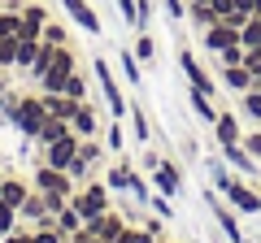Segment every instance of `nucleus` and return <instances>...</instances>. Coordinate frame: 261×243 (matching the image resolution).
I'll return each mask as SVG.
<instances>
[{"mask_svg":"<svg viewBox=\"0 0 261 243\" xmlns=\"http://www.w3.org/2000/svg\"><path fill=\"white\" fill-rule=\"evenodd\" d=\"M130 52L140 56V66H152V61H157V44H152L148 31H140V39H135V48H130Z\"/></svg>","mask_w":261,"mask_h":243,"instance_id":"nucleus-29","label":"nucleus"},{"mask_svg":"<svg viewBox=\"0 0 261 243\" xmlns=\"http://www.w3.org/2000/svg\"><path fill=\"white\" fill-rule=\"evenodd\" d=\"M218 157L231 161V169L240 178H257V161H252V152L244 148V143H226V148H218Z\"/></svg>","mask_w":261,"mask_h":243,"instance_id":"nucleus-16","label":"nucleus"},{"mask_svg":"<svg viewBox=\"0 0 261 243\" xmlns=\"http://www.w3.org/2000/svg\"><path fill=\"white\" fill-rule=\"evenodd\" d=\"M222 87H226V92H235V96L248 92V87H252V70L248 66H222Z\"/></svg>","mask_w":261,"mask_h":243,"instance_id":"nucleus-22","label":"nucleus"},{"mask_svg":"<svg viewBox=\"0 0 261 243\" xmlns=\"http://www.w3.org/2000/svg\"><path fill=\"white\" fill-rule=\"evenodd\" d=\"M244 139V126H240V113L231 109H218V122H214V143L226 148V143H240Z\"/></svg>","mask_w":261,"mask_h":243,"instance_id":"nucleus-15","label":"nucleus"},{"mask_svg":"<svg viewBox=\"0 0 261 243\" xmlns=\"http://www.w3.org/2000/svg\"><path fill=\"white\" fill-rule=\"evenodd\" d=\"M222 196H226V204H231L235 213H244V217H248V213H261V196L252 191L248 178H235V183L222 191Z\"/></svg>","mask_w":261,"mask_h":243,"instance_id":"nucleus-8","label":"nucleus"},{"mask_svg":"<svg viewBox=\"0 0 261 243\" xmlns=\"http://www.w3.org/2000/svg\"><path fill=\"white\" fill-rule=\"evenodd\" d=\"M205 204H209V213H214V222H218V230H222V239H226V243H244L240 213H235L231 204H222V200H218V191H205Z\"/></svg>","mask_w":261,"mask_h":243,"instance_id":"nucleus-5","label":"nucleus"},{"mask_svg":"<svg viewBox=\"0 0 261 243\" xmlns=\"http://www.w3.org/2000/svg\"><path fill=\"white\" fill-rule=\"evenodd\" d=\"M240 117H248L252 126H261V83H252L248 92H240Z\"/></svg>","mask_w":261,"mask_h":243,"instance_id":"nucleus-23","label":"nucleus"},{"mask_svg":"<svg viewBox=\"0 0 261 243\" xmlns=\"http://www.w3.org/2000/svg\"><path fill=\"white\" fill-rule=\"evenodd\" d=\"M61 96H70V100H87V74H83V70H74V74L65 78Z\"/></svg>","mask_w":261,"mask_h":243,"instance_id":"nucleus-30","label":"nucleus"},{"mask_svg":"<svg viewBox=\"0 0 261 243\" xmlns=\"http://www.w3.org/2000/svg\"><path fill=\"white\" fill-rule=\"evenodd\" d=\"M105 148L113 152V157H122V148H126V135H122V126H118V117L105 126Z\"/></svg>","mask_w":261,"mask_h":243,"instance_id":"nucleus-32","label":"nucleus"},{"mask_svg":"<svg viewBox=\"0 0 261 243\" xmlns=\"http://www.w3.org/2000/svg\"><path fill=\"white\" fill-rule=\"evenodd\" d=\"M257 196H261V191H257Z\"/></svg>","mask_w":261,"mask_h":243,"instance_id":"nucleus-51","label":"nucleus"},{"mask_svg":"<svg viewBox=\"0 0 261 243\" xmlns=\"http://www.w3.org/2000/svg\"><path fill=\"white\" fill-rule=\"evenodd\" d=\"M126 117H130V131H135V139H140L144 148H148V113H144L140 104H130V113H126Z\"/></svg>","mask_w":261,"mask_h":243,"instance_id":"nucleus-31","label":"nucleus"},{"mask_svg":"<svg viewBox=\"0 0 261 243\" xmlns=\"http://www.w3.org/2000/svg\"><path fill=\"white\" fill-rule=\"evenodd\" d=\"M44 44H53V48L70 44V31H65L61 22H53V18H48V26H44Z\"/></svg>","mask_w":261,"mask_h":243,"instance_id":"nucleus-35","label":"nucleus"},{"mask_svg":"<svg viewBox=\"0 0 261 243\" xmlns=\"http://www.w3.org/2000/svg\"><path fill=\"white\" fill-rule=\"evenodd\" d=\"M0 243H35V239H31V226H18V230H13V234H5Z\"/></svg>","mask_w":261,"mask_h":243,"instance_id":"nucleus-46","label":"nucleus"},{"mask_svg":"<svg viewBox=\"0 0 261 243\" xmlns=\"http://www.w3.org/2000/svg\"><path fill=\"white\" fill-rule=\"evenodd\" d=\"M53 222H57V230H61V234H65V239H70V234H74V230H79V226H83V217H79V208H74V204H65V208H61V213H57V217H53Z\"/></svg>","mask_w":261,"mask_h":243,"instance_id":"nucleus-28","label":"nucleus"},{"mask_svg":"<svg viewBox=\"0 0 261 243\" xmlns=\"http://www.w3.org/2000/svg\"><path fill=\"white\" fill-rule=\"evenodd\" d=\"M70 131H74L79 139H96V135L105 131V126H100V113H96L92 100H83V104L74 109V117H70Z\"/></svg>","mask_w":261,"mask_h":243,"instance_id":"nucleus-14","label":"nucleus"},{"mask_svg":"<svg viewBox=\"0 0 261 243\" xmlns=\"http://www.w3.org/2000/svg\"><path fill=\"white\" fill-rule=\"evenodd\" d=\"M118 70H122V78H126L130 87L144 83V66H140V56L130 52V48H122V52H118Z\"/></svg>","mask_w":261,"mask_h":243,"instance_id":"nucleus-26","label":"nucleus"},{"mask_svg":"<svg viewBox=\"0 0 261 243\" xmlns=\"http://www.w3.org/2000/svg\"><path fill=\"white\" fill-rule=\"evenodd\" d=\"M161 5H166L170 22H187V0H161Z\"/></svg>","mask_w":261,"mask_h":243,"instance_id":"nucleus-43","label":"nucleus"},{"mask_svg":"<svg viewBox=\"0 0 261 243\" xmlns=\"http://www.w3.org/2000/svg\"><path fill=\"white\" fill-rule=\"evenodd\" d=\"M18 208H13V204H0V239H5V234H13V230H18Z\"/></svg>","mask_w":261,"mask_h":243,"instance_id":"nucleus-36","label":"nucleus"},{"mask_svg":"<svg viewBox=\"0 0 261 243\" xmlns=\"http://www.w3.org/2000/svg\"><path fill=\"white\" fill-rule=\"evenodd\" d=\"M48 109H44V96L31 92V96H9V109H5V122H9L18 135H27V139H35L39 126H44Z\"/></svg>","mask_w":261,"mask_h":243,"instance_id":"nucleus-1","label":"nucleus"},{"mask_svg":"<svg viewBox=\"0 0 261 243\" xmlns=\"http://www.w3.org/2000/svg\"><path fill=\"white\" fill-rule=\"evenodd\" d=\"M130 196L140 200V204H148V196H152V183H144L140 169H135V178H130Z\"/></svg>","mask_w":261,"mask_h":243,"instance_id":"nucleus-40","label":"nucleus"},{"mask_svg":"<svg viewBox=\"0 0 261 243\" xmlns=\"http://www.w3.org/2000/svg\"><path fill=\"white\" fill-rule=\"evenodd\" d=\"M200 44H205V52H222V48H231V44H240V26H231V22H222L218 18L214 26H205L200 31Z\"/></svg>","mask_w":261,"mask_h":243,"instance_id":"nucleus-11","label":"nucleus"},{"mask_svg":"<svg viewBox=\"0 0 261 243\" xmlns=\"http://www.w3.org/2000/svg\"><path fill=\"white\" fill-rule=\"evenodd\" d=\"M209 178H214V187H218V191H226V187L235 183V174L222 165V157H214V161H209Z\"/></svg>","mask_w":261,"mask_h":243,"instance_id":"nucleus-33","label":"nucleus"},{"mask_svg":"<svg viewBox=\"0 0 261 243\" xmlns=\"http://www.w3.org/2000/svg\"><path fill=\"white\" fill-rule=\"evenodd\" d=\"M148 183L161 191V196H178V191H183V169H178V161L161 157V165L148 169Z\"/></svg>","mask_w":261,"mask_h":243,"instance_id":"nucleus-10","label":"nucleus"},{"mask_svg":"<svg viewBox=\"0 0 261 243\" xmlns=\"http://www.w3.org/2000/svg\"><path fill=\"white\" fill-rule=\"evenodd\" d=\"M118 5V13H122V22H126L130 31H135V0H113Z\"/></svg>","mask_w":261,"mask_h":243,"instance_id":"nucleus-45","label":"nucleus"},{"mask_svg":"<svg viewBox=\"0 0 261 243\" xmlns=\"http://www.w3.org/2000/svg\"><path fill=\"white\" fill-rule=\"evenodd\" d=\"M44 204H48V213L57 217V213H61L65 204H70V196H61V191H44Z\"/></svg>","mask_w":261,"mask_h":243,"instance_id":"nucleus-44","label":"nucleus"},{"mask_svg":"<svg viewBox=\"0 0 261 243\" xmlns=\"http://www.w3.org/2000/svg\"><path fill=\"white\" fill-rule=\"evenodd\" d=\"M157 165H161V152L148 148V152H144V169H157Z\"/></svg>","mask_w":261,"mask_h":243,"instance_id":"nucleus-47","label":"nucleus"},{"mask_svg":"<svg viewBox=\"0 0 261 243\" xmlns=\"http://www.w3.org/2000/svg\"><path fill=\"white\" fill-rule=\"evenodd\" d=\"M178 70H183V78H187V87H200V92H209V96H218V83L209 78V70L200 66V56L192 52L187 44H178Z\"/></svg>","mask_w":261,"mask_h":243,"instance_id":"nucleus-7","label":"nucleus"},{"mask_svg":"<svg viewBox=\"0 0 261 243\" xmlns=\"http://www.w3.org/2000/svg\"><path fill=\"white\" fill-rule=\"evenodd\" d=\"M152 0H135V31H148V22H152Z\"/></svg>","mask_w":261,"mask_h":243,"instance_id":"nucleus-38","label":"nucleus"},{"mask_svg":"<svg viewBox=\"0 0 261 243\" xmlns=\"http://www.w3.org/2000/svg\"><path fill=\"white\" fill-rule=\"evenodd\" d=\"M92 74H96V83H100L105 109H109L113 117H126V113H130V104H126V96H122V83H118V74H113L109 56H92Z\"/></svg>","mask_w":261,"mask_h":243,"instance_id":"nucleus-2","label":"nucleus"},{"mask_svg":"<svg viewBox=\"0 0 261 243\" xmlns=\"http://www.w3.org/2000/svg\"><path fill=\"white\" fill-rule=\"evenodd\" d=\"M39 48H44V39H18V61H13V70L31 74L35 61H39Z\"/></svg>","mask_w":261,"mask_h":243,"instance_id":"nucleus-24","label":"nucleus"},{"mask_svg":"<svg viewBox=\"0 0 261 243\" xmlns=\"http://www.w3.org/2000/svg\"><path fill=\"white\" fill-rule=\"evenodd\" d=\"M18 222H22V226L53 222V213H48V204H44V191H35V187H31V196L22 200V208H18Z\"/></svg>","mask_w":261,"mask_h":243,"instance_id":"nucleus-19","label":"nucleus"},{"mask_svg":"<svg viewBox=\"0 0 261 243\" xmlns=\"http://www.w3.org/2000/svg\"><path fill=\"white\" fill-rule=\"evenodd\" d=\"M61 5H65V13H70V22H74L79 31H87V35H100V31H105L100 13H96L87 0H61Z\"/></svg>","mask_w":261,"mask_h":243,"instance_id":"nucleus-13","label":"nucleus"},{"mask_svg":"<svg viewBox=\"0 0 261 243\" xmlns=\"http://www.w3.org/2000/svg\"><path fill=\"white\" fill-rule=\"evenodd\" d=\"M214 61H218V70H222V66H244V44H231V48H222V52H218Z\"/></svg>","mask_w":261,"mask_h":243,"instance_id":"nucleus-37","label":"nucleus"},{"mask_svg":"<svg viewBox=\"0 0 261 243\" xmlns=\"http://www.w3.org/2000/svg\"><path fill=\"white\" fill-rule=\"evenodd\" d=\"M148 208L157 217H174V204H170V196H161V191H157V196H148Z\"/></svg>","mask_w":261,"mask_h":243,"instance_id":"nucleus-42","label":"nucleus"},{"mask_svg":"<svg viewBox=\"0 0 261 243\" xmlns=\"http://www.w3.org/2000/svg\"><path fill=\"white\" fill-rule=\"evenodd\" d=\"M187 104H192V113L205 122V126H214V122H218V104H214V96H209V92H200V87H187Z\"/></svg>","mask_w":261,"mask_h":243,"instance_id":"nucleus-20","label":"nucleus"},{"mask_svg":"<svg viewBox=\"0 0 261 243\" xmlns=\"http://www.w3.org/2000/svg\"><path fill=\"white\" fill-rule=\"evenodd\" d=\"M5 74H9V66H0V87H5Z\"/></svg>","mask_w":261,"mask_h":243,"instance_id":"nucleus-49","label":"nucleus"},{"mask_svg":"<svg viewBox=\"0 0 261 243\" xmlns=\"http://www.w3.org/2000/svg\"><path fill=\"white\" fill-rule=\"evenodd\" d=\"M31 187L35 191H61V196H74L79 191V183L65 169H53V165H44V161H35V174H31Z\"/></svg>","mask_w":261,"mask_h":243,"instance_id":"nucleus-6","label":"nucleus"},{"mask_svg":"<svg viewBox=\"0 0 261 243\" xmlns=\"http://www.w3.org/2000/svg\"><path fill=\"white\" fill-rule=\"evenodd\" d=\"M83 226H87V230L96 234V239H105V243H113V239H118V234L126 230L130 222H126V217L118 213V208H105L100 217H92V222H83Z\"/></svg>","mask_w":261,"mask_h":243,"instance_id":"nucleus-12","label":"nucleus"},{"mask_svg":"<svg viewBox=\"0 0 261 243\" xmlns=\"http://www.w3.org/2000/svg\"><path fill=\"white\" fill-rule=\"evenodd\" d=\"M65 135H70V122H65V117H44V126H39L35 143H39V148H48V143L65 139Z\"/></svg>","mask_w":261,"mask_h":243,"instance_id":"nucleus-25","label":"nucleus"},{"mask_svg":"<svg viewBox=\"0 0 261 243\" xmlns=\"http://www.w3.org/2000/svg\"><path fill=\"white\" fill-rule=\"evenodd\" d=\"M5 109H9V87H0V122H5Z\"/></svg>","mask_w":261,"mask_h":243,"instance_id":"nucleus-48","label":"nucleus"},{"mask_svg":"<svg viewBox=\"0 0 261 243\" xmlns=\"http://www.w3.org/2000/svg\"><path fill=\"white\" fill-rule=\"evenodd\" d=\"M187 22H192L196 31H205V26H214V22H218V13H214L209 0H205V5H187Z\"/></svg>","mask_w":261,"mask_h":243,"instance_id":"nucleus-27","label":"nucleus"},{"mask_svg":"<svg viewBox=\"0 0 261 243\" xmlns=\"http://www.w3.org/2000/svg\"><path fill=\"white\" fill-rule=\"evenodd\" d=\"M74 70H79V52H74L70 44H61V48L53 52V61H48V70L35 78V83H39V92H61V87H65V78L74 74Z\"/></svg>","mask_w":261,"mask_h":243,"instance_id":"nucleus-4","label":"nucleus"},{"mask_svg":"<svg viewBox=\"0 0 261 243\" xmlns=\"http://www.w3.org/2000/svg\"><path fill=\"white\" fill-rule=\"evenodd\" d=\"M240 44L244 48H261V18H248L240 26Z\"/></svg>","mask_w":261,"mask_h":243,"instance_id":"nucleus-34","label":"nucleus"},{"mask_svg":"<svg viewBox=\"0 0 261 243\" xmlns=\"http://www.w3.org/2000/svg\"><path fill=\"white\" fill-rule=\"evenodd\" d=\"M244 148H248L252 152V161H261V126H252V131H244Z\"/></svg>","mask_w":261,"mask_h":243,"instance_id":"nucleus-41","label":"nucleus"},{"mask_svg":"<svg viewBox=\"0 0 261 243\" xmlns=\"http://www.w3.org/2000/svg\"><path fill=\"white\" fill-rule=\"evenodd\" d=\"M31 196V183L27 178H0V204H13V208H22V200Z\"/></svg>","mask_w":261,"mask_h":243,"instance_id":"nucleus-21","label":"nucleus"},{"mask_svg":"<svg viewBox=\"0 0 261 243\" xmlns=\"http://www.w3.org/2000/svg\"><path fill=\"white\" fill-rule=\"evenodd\" d=\"M44 26H48V9L44 5H22V35L18 39H44Z\"/></svg>","mask_w":261,"mask_h":243,"instance_id":"nucleus-18","label":"nucleus"},{"mask_svg":"<svg viewBox=\"0 0 261 243\" xmlns=\"http://www.w3.org/2000/svg\"><path fill=\"white\" fill-rule=\"evenodd\" d=\"M79 157V135L70 131L65 139H57V143H48V148H39V161L44 165H53V169H70V161Z\"/></svg>","mask_w":261,"mask_h":243,"instance_id":"nucleus-9","label":"nucleus"},{"mask_svg":"<svg viewBox=\"0 0 261 243\" xmlns=\"http://www.w3.org/2000/svg\"><path fill=\"white\" fill-rule=\"evenodd\" d=\"M70 204L79 208V217H83V222H92V217H100L105 208H113V191L105 187V183H96V178H87L83 187L70 196Z\"/></svg>","mask_w":261,"mask_h":243,"instance_id":"nucleus-3","label":"nucleus"},{"mask_svg":"<svg viewBox=\"0 0 261 243\" xmlns=\"http://www.w3.org/2000/svg\"><path fill=\"white\" fill-rule=\"evenodd\" d=\"M157 243H170V239H157Z\"/></svg>","mask_w":261,"mask_h":243,"instance_id":"nucleus-50","label":"nucleus"},{"mask_svg":"<svg viewBox=\"0 0 261 243\" xmlns=\"http://www.w3.org/2000/svg\"><path fill=\"white\" fill-rule=\"evenodd\" d=\"M130 178H135V165H130L126 157L109 161V169H105V187L113 191V196H122V191H130Z\"/></svg>","mask_w":261,"mask_h":243,"instance_id":"nucleus-17","label":"nucleus"},{"mask_svg":"<svg viewBox=\"0 0 261 243\" xmlns=\"http://www.w3.org/2000/svg\"><path fill=\"white\" fill-rule=\"evenodd\" d=\"M13 61H18V39L0 35V66H9V70H13Z\"/></svg>","mask_w":261,"mask_h":243,"instance_id":"nucleus-39","label":"nucleus"}]
</instances>
